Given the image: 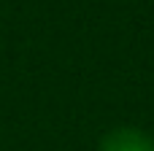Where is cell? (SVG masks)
<instances>
[{
  "instance_id": "cell-1",
  "label": "cell",
  "mask_w": 154,
  "mask_h": 151,
  "mask_svg": "<svg viewBox=\"0 0 154 151\" xmlns=\"http://www.w3.org/2000/svg\"><path fill=\"white\" fill-rule=\"evenodd\" d=\"M97 151H154V143L146 132L135 127H116L103 135Z\"/></svg>"
}]
</instances>
